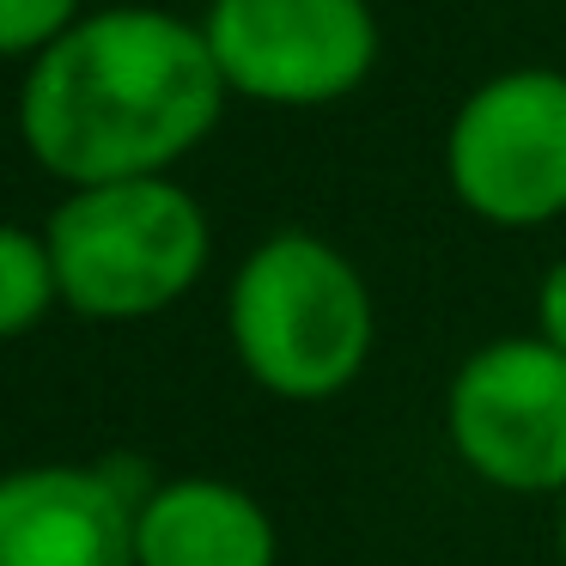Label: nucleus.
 <instances>
[{
    "label": "nucleus",
    "instance_id": "7ed1b4c3",
    "mask_svg": "<svg viewBox=\"0 0 566 566\" xmlns=\"http://www.w3.org/2000/svg\"><path fill=\"white\" fill-rule=\"evenodd\" d=\"M55 286L74 317L140 323L196 293L213 256V226L201 201L171 177L67 189L43 226Z\"/></svg>",
    "mask_w": 566,
    "mask_h": 566
},
{
    "label": "nucleus",
    "instance_id": "1a4fd4ad",
    "mask_svg": "<svg viewBox=\"0 0 566 566\" xmlns=\"http://www.w3.org/2000/svg\"><path fill=\"white\" fill-rule=\"evenodd\" d=\"M55 305H62V286H55V262L43 232L0 220V342L31 335Z\"/></svg>",
    "mask_w": 566,
    "mask_h": 566
},
{
    "label": "nucleus",
    "instance_id": "f257e3e1",
    "mask_svg": "<svg viewBox=\"0 0 566 566\" xmlns=\"http://www.w3.org/2000/svg\"><path fill=\"white\" fill-rule=\"evenodd\" d=\"M226 98L201 25L159 7H104L25 67L19 140L67 189L171 177L213 135Z\"/></svg>",
    "mask_w": 566,
    "mask_h": 566
},
{
    "label": "nucleus",
    "instance_id": "f8f14e48",
    "mask_svg": "<svg viewBox=\"0 0 566 566\" xmlns=\"http://www.w3.org/2000/svg\"><path fill=\"white\" fill-rule=\"evenodd\" d=\"M560 566H566V493H560Z\"/></svg>",
    "mask_w": 566,
    "mask_h": 566
},
{
    "label": "nucleus",
    "instance_id": "39448f33",
    "mask_svg": "<svg viewBox=\"0 0 566 566\" xmlns=\"http://www.w3.org/2000/svg\"><path fill=\"white\" fill-rule=\"evenodd\" d=\"M201 38L226 92L274 111L342 104L378 67V19L366 0H208Z\"/></svg>",
    "mask_w": 566,
    "mask_h": 566
},
{
    "label": "nucleus",
    "instance_id": "9d476101",
    "mask_svg": "<svg viewBox=\"0 0 566 566\" xmlns=\"http://www.w3.org/2000/svg\"><path fill=\"white\" fill-rule=\"evenodd\" d=\"M80 0H0V62H38L67 25H80Z\"/></svg>",
    "mask_w": 566,
    "mask_h": 566
},
{
    "label": "nucleus",
    "instance_id": "9b49d317",
    "mask_svg": "<svg viewBox=\"0 0 566 566\" xmlns=\"http://www.w3.org/2000/svg\"><path fill=\"white\" fill-rule=\"evenodd\" d=\"M536 335L554 354H566V256L536 281Z\"/></svg>",
    "mask_w": 566,
    "mask_h": 566
},
{
    "label": "nucleus",
    "instance_id": "20e7f679",
    "mask_svg": "<svg viewBox=\"0 0 566 566\" xmlns=\"http://www.w3.org/2000/svg\"><path fill=\"white\" fill-rule=\"evenodd\" d=\"M444 177L475 220L530 232L566 213V74L505 67L457 104Z\"/></svg>",
    "mask_w": 566,
    "mask_h": 566
},
{
    "label": "nucleus",
    "instance_id": "6e6552de",
    "mask_svg": "<svg viewBox=\"0 0 566 566\" xmlns=\"http://www.w3.org/2000/svg\"><path fill=\"white\" fill-rule=\"evenodd\" d=\"M281 536L256 493L220 475L153 481L135 512V566H274Z\"/></svg>",
    "mask_w": 566,
    "mask_h": 566
},
{
    "label": "nucleus",
    "instance_id": "0eeeda50",
    "mask_svg": "<svg viewBox=\"0 0 566 566\" xmlns=\"http://www.w3.org/2000/svg\"><path fill=\"white\" fill-rule=\"evenodd\" d=\"M153 481L123 463H25L0 475V566H135Z\"/></svg>",
    "mask_w": 566,
    "mask_h": 566
},
{
    "label": "nucleus",
    "instance_id": "f03ea898",
    "mask_svg": "<svg viewBox=\"0 0 566 566\" xmlns=\"http://www.w3.org/2000/svg\"><path fill=\"white\" fill-rule=\"evenodd\" d=\"M226 335L250 384L281 402H329L366 371L378 311L366 274L329 238L274 232L226 286Z\"/></svg>",
    "mask_w": 566,
    "mask_h": 566
},
{
    "label": "nucleus",
    "instance_id": "423d86ee",
    "mask_svg": "<svg viewBox=\"0 0 566 566\" xmlns=\"http://www.w3.org/2000/svg\"><path fill=\"white\" fill-rule=\"evenodd\" d=\"M444 432L469 475L500 493H566V354L542 335H500L457 366Z\"/></svg>",
    "mask_w": 566,
    "mask_h": 566
}]
</instances>
